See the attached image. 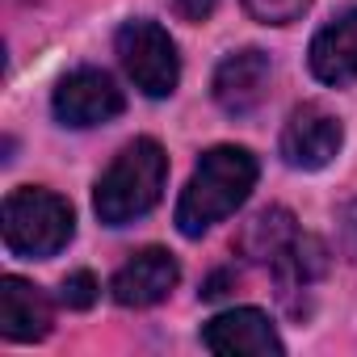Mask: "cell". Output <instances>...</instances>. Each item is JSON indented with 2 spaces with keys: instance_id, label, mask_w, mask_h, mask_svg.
<instances>
[{
  "instance_id": "1",
  "label": "cell",
  "mask_w": 357,
  "mask_h": 357,
  "mask_svg": "<svg viewBox=\"0 0 357 357\" xmlns=\"http://www.w3.org/2000/svg\"><path fill=\"white\" fill-rule=\"evenodd\" d=\"M257 172L261 168H257V155L248 147H231V143L211 147L198 160L190 185L181 190V202H176V231L198 240L215 223L236 215L248 202L252 185H257Z\"/></svg>"
},
{
  "instance_id": "2",
  "label": "cell",
  "mask_w": 357,
  "mask_h": 357,
  "mask_svg": "<svg viewBox=\"0 0 357 357\" xmlns=\"http://www.w3.org/2000/svg\"><path fill=\"white\" fill-rule=\"evenodd\" d=\"M164 181H168V155H164V147L155 139L126 143L114 155V164L101 172V181H97V194H93L97 219L105 227H126V223L143 219L160 202Z\"/></svg>"
},
{
  "instance_id": "3",
  "label": "cell",
  "mask_w": 357,
  "mask_h": 357,
  "mask_svg": "<svg viewBox=\"0 0 357 357\" xmlns=\"http://www.w3.org/2000/svg\"><path fill=\"white\" fill-rule=\"evenodd\" d=\"M0 231H5V248L13 257L43 261V257H55V252L68 248V240L76 231V219H72V206L59 194L26 185V190H13L5 198Z\"/></svg>"
},
{
  "instance_id": "4",
  "label": "cell",
  "mask_w": 357,
  "mask_h": 357,
  "mask_svg": "<svg viewBox=\"0 0 357 357\" xmlns=\"http://www.w3.org/2000/svg\"><path fill=\"white\" fill-rule=\"evenodd\" d=\"M114 47H118L126 76L135 80V89L143 97H172L176 93V84H181V55H176V43L168 38L164 26L135 17L118 30Z\"/></svg>"
},
{
  "instance_id": "5",
  "label": "cell",
  "mask_w": 357,
  "mask_h": 357,
  "mask_svg": "<svg viewBox=\"0 0 357 357\" xmlns=\"http://www.w3.org/2000/svg\"><path fill=\"white\" fill-rule=\"evenodd\" d=\"M55 118L63 126H76V130H89V126H101V122H114L122 114V89L109 80V72L101 68H76L59 80L55 89Z\"/></svg>"
},
{
  "instance_id": "6",
  "label": "cell",
  "mask_w": 357,
  "mask_h": 357,
  "mask_svg": "<svg viewBox=\"0 0 357 357\" xmlns=\"http://www.w3.org/2000/svg\"><path fill=\"white\" fill-rule=\"evenodd\" d=\"M344 143V126L336 114H328L324 105H298L286 126H282V160L290 168H303V172H315L324 164H332V155L340 151Z\"/></svg>"
},
{
  "instance_id": "7",
  "label": "cell",
  "mask_w": 357,
  "mask_h": 357,
  "mask_svg": "<svg viewBox=\"0 0 357 357\" xmlns=\"http://www.w3.org/2000/svg\"><path fill=\"white\" fill-rule=\"evenodd\" d=\"M181 282V265L172 261L164 248H139L109 282V294L118 307H155L172 294V286Z\"/></svg>"
},
{
  "instance_id": "8",
  "label": "cell",
  "mask_w": 357,
  "mask_h": 357,
  "mask_svg": "<svg viewBox=\"0 0 357 357\" xmlns=\"http://www.w3.org/2000/svg\"><path fill=\"white\" fill-rule=\"evenodd\" d=\"M202 344L219 357H236V353H252V357H282L286 344L282 336L273 332L269 315L257 311V307H236V311H223L215 315L206 328H202Z\"/></svg>"
},
{
  "instance_id": "9",
  "label": "cell",
  "mask_w": 357,
  "mask_h": 357,
  "mask_svg": "<svg viewBox=\"0 0 357 357\" xmlns=\"http://www.w3.org/2000/svg\"><path fill=\"white\" fill-rule=\"evenodd\" d=\"M269 76H273V68H269V55L265 51H257V47L231 51L219 63V72H215V101H219V109H227L236 118L240 114H252L265 101Z\"/></svg>"
},
{
  "instance_id": "10",
  "label": "cell",
  "mask_w": 357,
  "mask_h": 357,
  "mask_svg": "<svg viewBox=\"0 0 357 357\" xmlns=\"http://www.w3.org/2000/svg\"><path fill=\"white\" fill-rule=\"evenodd\" d=\"M307 63H311L315 80H324V84H332V89L357 80V9L332 17V22L311 38Z\"/></svg>"
},
{
  "instance_id": "11",
  "label": "cell",
  "mask_w": 357,
  "mask_h": 357,
  "mask_svg": "<svg viewBox=\"0 0 357 357\" xmlns=\"http://www.w3.org/2000/svg\"><path fill=\"white\" fill-rule=\"evenodd\" d=\"M55 324V311H51V298L22 282V278H5L0 282V332L9 340H43Z\"/></svg>"
},
{
  "instance_id": "12",
  "label": "cell",
  "mask_w": 357,
  "mask_h": 357,
  "mask_svg": "<svg viewBox=\"0 0 357 357\" xmlns=\"http://www.w3.org/2000/svg\"><path fill=\"white\" fill-rule=\"evenodd\" d=\"M269 269H273V278H278V286L282 290H307V286H315L319 278H324V269H328V248L315 240V236H294L273 261H269Z\"/></svg>"
},
{
  "instance_id": "13",
  "label": "cell",
  "mask_w": 357,
  "mask_h": 357,
  "mask_svg": "<svg viewBox=\"0 0 357 357\" xmlns=\"http://www.w3.org/2000/svg\"><path fill=\"white\" fill-rule=\"evenodd\" d=\"M298 236V227H294V215L290 211H282V206H273V211H261L248 227H244V236H240V252L248 257V261H273L290 240Z\"/></svg>"
},
{
  "instance_id": "14",
  "label": "cell",
  "mask_w": 357,
  "mask_h": 357,
  "mask_svg": "<svg viewBox=\"0 0 357 357\" xmlns=\"http://www.w3.org/2000/svg\"><path fill=\"white\" fill-rule=\"evenodd\" d=\"M244 9L261 26H290L311 9V0H244Z\"/></svg>"
},
{
  "instance_id": "15",
  "label": "cell",
  "mask_w": 357,
  "mask_h": 357,
  "mask_svg": "<svg viewBox=\"0 0 357 357\" xmlns=\"http://www.w3.org/2000/svg\"><path fill=\"white\" fill-rule=\"evenodd\" d=\"M97 278L89 273V269H76V273H68L63 278V286H59V298L72 307V311H89L93 303H97Z\"/></svg>"
},
{
  "instance_id": "16",
  "label": "cell",
  "mask_w": 357,
  "mask_h": 357,
  "mask_svg": "<svg viewBox=\"0 0 357 357\" xmlns=\"http://www.w3.org/2000/svg\"><path fill=\"white\" fill-rule=\"evenodd\" d=\"M172 9H176V17H181V22L198 26V22H206L219 9V0H172Z\"/></svg>"
}]
</instances>
